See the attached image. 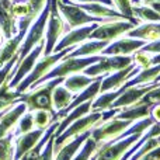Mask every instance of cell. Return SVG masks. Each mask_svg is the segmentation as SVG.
I'll return each mask as SVG.
<instances>
[{"label": "cell", "instance_id": "6da1fadb", "mask_svg": "<svg viewBox=\"0 0 160 160\" xmlns=\"http://www.w3.org/2000/svg\"><path fill=\"white\" fill-rule=\"evenodd\" d=\"M63 80H65L63 78H56V79L48 80V82L42 83V84L34 87L32 90H30V93H22L20 101L25 102L27 111L34 112L37 110H45V111L52 112L53 117H55L56 111L52 104V93H53V88L58 84L63 83Z\"/></svg>", "mask_w": 160, "mask_h": 160}, {"label": "cell", "instance_id": "7a4b0ae2", "mask_svg": "<svg viewBox=\"0 0 160 160\" xmlns=\"http://www.w3.org/2000/svg\"><path fill=\"white\" fill-rule=\"evenodd\" d=\"M101 55H96V56H86V58H69L65 56L51 72H48L44 78H41L38 82H35L31 86L28 90H32L34 87L42 84V83L48 82L51 79H56V78H68L70 75H76V73L83 72L84 69H87L88 66H91L93 63H96L100 59Z\"/></svg>", "mask_w": 160, "mask_h": 160}, {"label": "cell", "instance_id": "3957f363", "mask_svg": "<svg viewBox=\"0 0 160 160\" xmlns=\"http://www.w3.org/2000/svg\"><path fill=\"white\" fill-rule=\"evenodd\" d=\"M75 48L76 47H70V48H65V49L59 51V52H53L47 56L42 55L41 58L38 59V62L35 63V66L32 68V70H31V72L21 80V83L16 87V90L18 91V93H25L34 83L38 82L41 78H44L48 72H51V70H52L70 51L75 49Z\"/></svg>", "mask_w": 160, "mask_h": 160}, {"label": "cell", "instance_id": "277c9868", "mask_svg": "<svg viewBox=\"0 0 160 160\" xmlns=\"http://www.w3.org/2000/svg\"><path fill=\"white\" fill-rule=\"evenodd\" d=\"M49 10H51V0H48V3L44 7V10H42L41 14L34 20V22L30 25L27 34H25L24 41H22L21 47H20V51H18V62L21 61V59H24L39 42L44 41L48 17H49Z\"/></svg>", "mask_w": 160, "mask_h": 160}, {"label": "cell", "instance_id": "5b68a950", "mask_svg": "<svg viewBox=\"0 0 160 160\" xmlns=\"http://www.w3.org/2000/svg\"><path fill=\"white\" fill-rule=\"evenodd\" d=\"M66 22L62 17L61 11L58 7V0H51V10L49 17L47 22V30H45V49L42 55L47 56L53 53L58 41L65 35L66 31Z\"/></svg>", "mask_w": 160, "mask_h": 160}, {"label": "cell", "instance_id": "8992f818", "mask_svg": "<svg viewBox=\"0 0 160 160\" xmlns=\"http://www.w3.org/2000/svg\"><path fill=\"white\" fill-rule=\"evenodd\" d=\"M133 63L132 56L125 55H101L100 59L88 66L87 69L83 70V73L90 78H98V76H107L111 73L121 70L124 68H128L129 65Z\"/></svg>", "mask_w": 160, "mask_h": 160}, {"label": "cell", "instance_id": "52a82bcc", "mask_svg": "<svg viewBox=\"0 0 160 160\" xmlns=\"http://www.w3.org/2000/svg\"><path fill=\"white\" fill-rule=\"evenodd\" d=\"M58 7L65 22L72 30L87 24H93V22H104V20L93 17L87 11L83 10L79 6V3H75L72 0H58Z\"/></svg>", "mask_w": 160, "mask_h": 160}, {"label": "cell", "instance_id": "ba28073f", "mask_svg": "<svg viewBox=\"0 0 160 160\" xmlns=\"http://www.w3.org/2000/svg\"><path fill=\"white\" fill-rule=\"evenodd\" d=\"M143 133H133L122 139H114L101 143L91 160H121L129 148L138 141Z\"/></svg>", "mask_w": 160, "mask_h": 160}, {"label": "cell", "instance_id": "9c48e42d", "mask_svg": "<svg viewBox=\"0 0 160 160\" xmlns=\"http://www.w3.org/2000/svg\"><path fill=\"white\" fill-rule=\"evenodd\" d=\"M101 117H102V112H90L87 115L82 117V118L76 119L75 122H72L61 135L55 136V149L56 148L59 149L62 145H65L68 141L73 139L75 136L82 135V133L91 131L94 127L100 125L101 124Z\"/></svg>", "mask_w": 160, "mask_h": 160}, {"label": "cell", "instance_id": "30bf717a", "mask_svg": "<svg viewBox=\"0 0 160 160\" xmlns=\"http://www.w3.org/2000/svg\"><path fill=\"white\" fill-rule=\"evenodd\" d=\"M133 27H136V24L129 21V20H108V21L97 24V27L90 34L88 39H100V41L112 42L119 37L125 35Z\"/></svg>", "mask_w": 160, "mask_h": 160}, {"label": "cell", "instance_id": "8fae6325", "mask_svg": "<svg viewBox=\"0 0 160 160\" xmlns=\"http://www.w3.org/2000/svg\"><path fill=\"white\" fill-rule=\"evenodd\" d=\"M132 124H133V121H131V119H119L114 117L110 121L94 127L91 129L90 136L96 142H98V143L114 141V139H118Z\"/></svg>", "mask_w": 160, "mask_h": 160}, {"label": "cell", "instance_id": "7c38bea8", "mask_svg": "<svg viewBox=\"0 0 160 160\" xmlns=\"http://www.w3.org/2000/svg\"><path fill=\"white\" fill-rule=\"evenodd\" d=\"M44 49H45V38H44V41L39 42L24 59H21V61L17 63V68H16V70H14V76H13V79L10 80V88L16 90V87L21 83V80L32 70L34 66H35L38 59L41 58L42 53H44Z\"/></svg>", "mask_w": 160, "mask_h": 160}, {"label": "cell", "instance_id": "4fadbf2b", "mask_svg": "<svg viewBox=\"0 0 160 160\" xmlns=\"http://www.w3.org/2000/svg\"><path fill=\"white\" fill-rule=\"evenodd\" d=\"M145 44H146V41H143V39L122 35L119 38H117L115 41L110 42L107 45V48L101 52V55H110V56L111 55H125V56L129 55V56H132Z\"/></svg>", "mask_w": 160, "mask_h": 160}, {"label": "cell", "instance_id": "5bb4252c", "mask_svg": "<svg viewBox=\"0 0 160 160\" xmlns=\"http://www.w3.org/2000/svg\"><path fill=\"white\" fill-rule=\"evenodd\" d=\"M141 68L138 65L132 63L128 68H124L121 70H117V72L111 73V75L104 76L101 82V88H100V93H104V91H112V90H118L119 87L125 84L128 80H131L132 78H135L139 72H141Z\"/></svg>", "mask_w": 160, "mask_h": 160}, {"label": "cell", "instance_id": "9a60e30c", "mask_svg": "<svg viewBox=\"0 0 160 160\" xmlns=\"http://www.w3.org/2000/svg\"><path fill=\"white\" fill-rule=\"evenodd\" d=\"M97 24H100V22H93V24H87V25H83V27H78V28L70 30L69 32H66L58 41L53 52H59V51L65 49V48L78 47V45L83 44L84 41H87L90 38V34L97 27Z\"/></svg>", "mask_w": 160, "mask_h": 160}, {"label": "cell", "instance_id": "2e32d148", "mask_svg": "<svg viewBox=\"0 0 160 160\" xmlns=\"http://www.w3.org/2000/svg\"><path fill=\"white\" fill-rule=\"evenodd\" d=\"M28 28L30 27H27V25L17 24L18 32L3 42V45L0 47V68L4 66V65L7 63L10 59H13L14 56L18 55L20 47H21L22 41H24V37H25V34H27Z\"/></svg>", "mask_w": 160, "mask_h": 160}, {"label": "cell", "instance_id": "e0dca14e", "mask_svg": "<svg viewBox=\"0 0 160 160\" xmlns=\"http://www.w3.org/2000/svg\"><path fill=\"white\" fill-rule=\"evenodd\" d=\"M159 83H152V84H145V86H131V87L125 88L124 91L121 93V96L114 101L112 108H127L129 105H133L148 93L150 91L153 87H156Z\"/></svg>", "mask_w": 160, "mask_h": 160}, {"label": "cell", "instance_id": "ac0fdd59", "mask_svg": "<svg viewBox=\"0 0 160 160\" xmlns=\"http://www.w3.org/2000/svg\"><path fill=\"white\" fill-rule=\"evenodd\" d=\"M13 3L11 0H0V31L6 39L18 32L17 18L13 14Z\"/></svg>", "mask_w": 160, "mask_h": 160}, {"label": "cell", "instance_id": "d6986e66", "mask_svg": "<svg viewBox=\"0 0 160 160\" xmlns=\"http://www.w3.org/2000/svg\"><path fill=\"white\" fill-rule=\"evenodd\" d=\"M25 112H27V105L22 101L17 102V104H14L11 108H8V110L3 114L2 118H0V138H3V136L13 132L16 125L18 124L20 118H21Z\"/></svg>", "mask_w": 160, "mask_h": 160}, {"label": "cell", "instance_id": "ffe728a7", "mask_svg": "<svg viewBox=\"0 0 160 160\" xmlns=\"http://www.w3.org/2000/svg\"><path fill=\"white\" fill-rule=\"evenodd\" d=\"M45 131L47 129H38V128H35V129L30 131L27 133L16 136V141H14V160H18L24 153H27L28 150L32 149L39 142V139L44 136Z\"/></svg>", "mask_w": 160, "mask_h": 160}, {"label": "cell", "instance_id": "44dd1931", "mask_svg": "<svg viewBox=\"0 0 160 160\" xmlns=\"http://www.w3.org/2000/svg\"><path fill=\"white\" fill-rule=\"evenodd\" d=\"M79 6L93 17L101 18L104 21H108V20H127L124 14L119 13L115 7H110L107 4H102V3H79Z\"/></svg>", "mask_w": 160, "mask_h": 160}, {"label": "cell", "instance_id": "7402d4cb", "mask_svg": "<svg viewBox=\"0 0 160 160\" xmlns=\"http://www.w3.org/2000/svg\"><path fill=\"white\" fill-rule=\"evenodd\" d=\"M91 131H87V132L82 133V135L75 136L73 139L68 141L65 145H62L58 149V153L53 156V160H72L76 156V153L79 152V149L83 146L87 138H90Z\"/></svg>", "mask_w": 160, "mask_h": 160}, {"label": "cell", "instance_id": "603a6c76", "mask_svg": "<svg viewBox=\"0 0 160 160\" xmlns=\"http://www.w3.org/2000/svg\"><path fill=\"white\" fill-rule=\"evenodd\" d=\"M110 44L108 41H100V39H90L84 41L83 44L78 45L73 51H70L66 56L69 58H86V56H96L101 55V52Z\"/></svg>", "mask_w": 160, "mask_h": 160}, {"label": "cell", "instance_id": "cb8c5ba5", "mask_svg": "<svg viewBox=\"0 0 160 160\" xmlns=\"http://www.w3.org/2000/svg\"><path fill=\"white\" fill-rule=\"evenodd\" d=\"M125 35L143 39L146 42L156 41V39H160V22H141L128 31Z\"/></svg>", "mask_w": 160, "mask_h": 160}, {"label": "cell", "instance_id": "d4e9b609", "mask_svg": "<svg viewBox=\"0 0 160 160\" xmlns=\"http://www.w3.org/2000/svg\"><path fill=\"white\" fill-rule=\"evenodd\" d=\"M91 102H93V101H86V102H83V104H80L79 107L73 108V110L70 111V112L68 114V115L65 117L63 119H61V121H59L58 128H56V131H55V136L61 135V133L63 132V131L66 129V128L69 127L72 122H75L76 119H79V118H82V117H84V115H87V114H90V112H91Z\"/></svg>", "mask_w": 160, "mask_h": 160}, {"label": "cell", "instance_id": "484cf974", "mask_svg": "<svg viewBox=\"0 0 160 160\" xmlns=\"http://www.w3.org/2000/svg\"><path fill=\"white\" fill-rule=\"evenodd\" d=\"M150 107H152V104H141V102H136L132 107L122 108L115 115V118L131 119V121L136 122V121H139V119H143V118H146V117H149Z\"/></svg>", "mask_w": 160, "mask_h": 160}, {"label": "cell", "instance_id": "4316f807", "mask_svg": "<svg viewBox=\"0 0 160 160\" xmlns=\"http://www.w3.org/2000/svg\"><path fill=\"white\" fill-rule=\"evenodd\" d=\"M121 96V90H112V91H104L100 93L91 102V112H102L112 108V104L118 97Z\"/></svg>", "mask_w": 160, "mask_h": 160}, {"label": "cell", "instance_id": "83f0119b", "mask_svg": "<svg viewBox=\"0 0 160 160\" xmlns=\"http://www.w3.org/2000/svg\"><path fill=\"white\" fill-rule=\"evenodd\" d=\"M58 125H59V121H55L53 124H51L49 127L47 128V131H45L44 136L39 139L38 143H37L31 150H28L27 153H24V155H22L18 160H38L39 155H41V152H42V149L45 148V145H47V142L49 141L51 136L55 133V131H56V128H58Z\"/></svg>", "mask_w": 160, "mask_h": 160}, {"label": "cell", "instance_id": "f1b7e54d", "mask_svg": "<svg viewBox=\"0 0 160 160\" xmlns=\"http://www.w3.org/2000/svg\"><path fill=\"white\" fill-rule=\"evenodd\" d=\"M97 78H90V76L84 75V73H83V75L76 73V75H70V76H68V78H65L62 84L69 91H72L73 94H79L80 91H83L86 87H88Z\"/></svg>", "mask_w": 160, "mask_h": 160}, {"label": "cell", "instance_id": "f546056e", "mask_svg": "<svg viewBox=\"0 0 160 160\" xmlns=\"http://www.w3.org/2000/svg\"><path fill=\"white\" fill-rule=\"evenodd\" d=\"M76 94H73L72 91H69L63 84H58L55 88H53V93H52V104L55 111H62L73 101Z\"/></svg>", "mask_w": 160, "mask_h": 160}, {"label": "cell", "instance_id": "4dcf8cb0", "mask_svg": "<svg viewBox=\"0 0 160 160\" xmlns=\"http://www.w3.org/2000/svg\"><path fill=\"white\" fill-rule=\"evenodd\" d=\"M22 93L10 88V82H4L0 86V111H6L14 104L20 102Z\"/></svg>", "mask_w": 160, "mask_h": 160}, {"label": "cell", "instance_id": "1f68e13d", "mask_svg": "<svg viewBox=\"0 0 160 160\" xmlns=\"http://www.w3.org/2000/svg\"><path fill=\"white\" fill-rule=\"evenodd\" d=\"M132 13L141 22H160V13L149 4H132Z\"/></svg>", "mask_w": 160, "mask_h": 160}, {"label": "cell", "instance_id": "d6a6232c", "mask_svg": "<svg viewBox=\"0 0 160 160\" xmlns=\"http://www.w3.org/2000/svg\"><path fill=\"white\" fill-rule=\"evenodd\" d=\"M101 146V143L96 142L93 138H87V141L83 143V146L79 149V152L76 153V156L72 160H91L94 156V153L97 152V149Z\"/></svg>", "mask_w": 160, "mask_h": 160}, {"label": "cell", "instance_id": "836d02e7", "mask_svg": "<svg viewBox=\"0 0 160 160\" xmlns=\"http://www.w3.org/2000/svg\"><path fill=\"white\" fill-rule=\"evenodd\" d=\"M14 133L0 138V160H14Z\"/></svg>", "mask_w": 160, "mask_h": 160}, {"label": "cell", "instance_id": "e575fe53", "mask_svg": "<svg viewBox=\"0 0 160 160\" xmlns=\"http://www.w3.org/2000/svg\"><path fill=\"white\" fill-rule=\"evenodd\" d=\"M35 129V125H34V114L31 111H27L24 115L20 118L18 124H17V129L13 131L14 138L18 135H22V133H27L30 131Z\"/></svg>", "mask_w": 160, "mask_h": 160}, {"label": "cell", "instance_id": "d590c367", "mask_svg": "<svg viewBox=\"0 0 160 160\" xmlns=\"http://www.w3.org/2000/svg\"><path fill=\"white\" fill-rule=\"evenodd\" d=\"M32 114H34V125H35V128H38V129H47L51 124L55 122L53 114L49 112V111L37 110V111H34Z\"/></svg>", "mask_w": 160, "mask_h": 160}, {"label": "cell", "instance_id": "8d00e7d4", "mask_svg": "<svg viewBox=\"0 0 160 160\" xmlns=\"http://www.w3.org/2000/svg\"><path fill=\"white\" fill-rule=\"evenodd\" d=\"M112 3H114V6H115L117 10H118L119 13L124 14L127 20L135 22L136 25L141 24V21H139V20H136L135 17H133V13H132V0H112Z\"/></svg>", "mask_w": 160, "mask_h": 160}, {"label": "cell", "instance_id": "74e56055", "mask_svg": "<svg viewBox=\"0 0 160 160\" xmlns=\"http://www.w3.org/2000/svg\"><path fill=\"white\" fill-rule=\"evenodd\" d=\"M17 63H18V55L14 56L13 59H10L4 66L0 68V86H2L4 82H10V80L13 79Z\"/></svg>", "mask_w": 160, "mask_h": 160}, {"label": "cell", "instance_id": "f35d334b", "mask_svg": "<svg viewBox=\"0 0 160 160\" xmlns=\"http://www.w3.org/2000/svg\"><path fill=\"white\" fill-rule=\"evenodd\" d=\"M132 58H133V63L138 65L141 69H148V68L152 66V53L149 52L139 49L133 53Z\"/></svg>", "mask_w": 160, "mask_h": 160}, {"label": "cell", "instance_id": "ab89813d", "mask_svg": "<svg viewBox=\"0 0 160 160\" xmlns=\"http://www.w3.org/2000/svg\"><path fill=\"white\" fill-rule=\"evenodd\" d=\"M138 102H141V104H158L160 102V86L158 84L150 91H148Z\"/></svg>", "mask_w": 160, "mask_h": 160}, {"label": "cell", "instance_id": "60d3db41", "mask_svg": "<svg viewBox=\"0 0 160 160\" xmlns=\"http://www.w3.org/2000/svg\"><path fill=\"white\" fill-rule=\"evenodd\" d=\"M53 152H55V133L49 138V141L47 142L45 148L42 149L41 155H39L38 160H53Z\"/></svg>", "mask_w": 160, "mask_h": 160}, {"label": "cell", "instance_id": "b9f144b4", "mask_svg": "<svg viewBox=\"0 0 160 160\" xmlns=\"http://www.w3.org/2000/svg\"><path fill=\"white\" fill-rule=\"evenodd\" d=\"M27 2H28V4H30V7H31L32 16L37 18V17L41 14V11L44 10V7L47 6L48 0H27Z\"/></svg>", "mask_w": 160, "mask_h": 160}, {"label": "cell", "instance_id": "7bdbcfd3", "mask_svg": "<svg viewBox=\"0 0 160 160\" xmlns=\"http://www.w3.org/2000/svg\"><path fill=\"white\" fill-rule=\"evenodd\" d=\"M141 49L145 51V52L152 53V55H155V53H160V39H156V41H152V42H146Z\"/></svg>", "mask_w": 160, "mask_h": 160}, {"label": "cell", "instance_id": "ee69618b", "mask_svg": "<svg viewBox=\"0 0 160 160\" xmlns=\"http://www.w3.org/2000/svg\"><path fill=\"white\" fill-rule=\"evenodd\" d=\"M139 160H160V146L149 150L148 153H145Z\"/></svg>", "mask_w": 160, "mask_h": 160}, {"label": "cell", "instance_id": "f6af8a7d", "mask_svg": "<svg viewBox=\"0 0 160 160\" xmlns=\"http://www.w3.org/2000/svg\"><path fill=\"white\" fill-rule=\"evenodd\" d=\"M149 117L153 118L155 122H160V102H158V104H152Z\"/></svg>", "mask_w": 160, "mask_h": 160}, {"label": "cell", "instance_id": "bcb514c9", "mask_svg": "<svg viewBox=\"0 0 160 160\" xmlns=\"http://www.w3.org/2000/svg\"><path fill=\"white\" fill-rule=\"evenodd\" d=\"M75 3H102V4H107L110 7H115L112 3V0H72Z\"/></svg>", "mask_w": 160, "mask_h": 160}, {"label": "cell", "instance_id": "7dc6e473", "mask_svg": "<svg viewBox=\"0 0 160 160\" xmlns=\"http://www.w3.org/2000/svg\"><path fill=\"white\" fill-rule=\"evenodd\" d=\"M149 6H152L153 8H155L158 13H160V2H155V3H150Z\"/></svg>", "mask_w": 160, "mask_h": 160}, {"label": "cell", "instance_id": "c3c4849f", "mask_svg": "<svg viewBox=\"0 0 160 160\" xmlns=\"http://www.w3.org/2000/svg\"><path fill=\"white\" fill-rule=\"evenodd\" d=\"M4 41H6V38H4V35H3V32L0 31V47L3 45V42H4Z\"/></svg>", "mask_w": 160, "mask_h": 160}, {"label": "cell", "instance_id": "681fc988", "mask_svg": "<svg viewBox=\"0 0 160 160\" xmlns=\"http://www.w3.org/2000/svg\"><path fill=\"white\" fill-rule=\"evenodd\" d=\"M6 111H7V110H6ZM6 111H0V118H2V117H3V114H4Z\"/></svg>", "mask_w": 160, "mask_h": 160}, {"label": "cell", "instance_id": "f907efd6", "mask_svg": "<svg viewBox=\"0 0 160 160\" xmlns=\"http://www.w3.org/2000/svg\"><path fill=\"white\" fill-rule=\"evenodd\" d=\"M155 83H160V76H159L158 79H156V82H155Z\"/></svg>", "mask_w": 160, "mask_h": 160}, {"label": "cell", "instance_id": "816d5d0a", "mask_svg": "<svg viewBox=\"0 0 160 160\" xmlns=\"http://www.w3.org/2000/svg\"><path fill=\"white\" fill-rule=\"evenodd\" d=\"M11 2H18V0H11Z\"/></svg>", "mask_w": 160, "mask_h": 160}, {"label": "cell", "instance_id": "f5cc1de1", "mask_svg": "<svg viewBox=\"0 0 160 160\" xmlns=\"http://www.w3.org/2000/svg\"><path fill=\"white\" fill-rule=\"evenodd\" d=\"M159 86H160V83H159Z\"/></svg>", "mask_w": 160, "mask_h": 160}]
</instances>
